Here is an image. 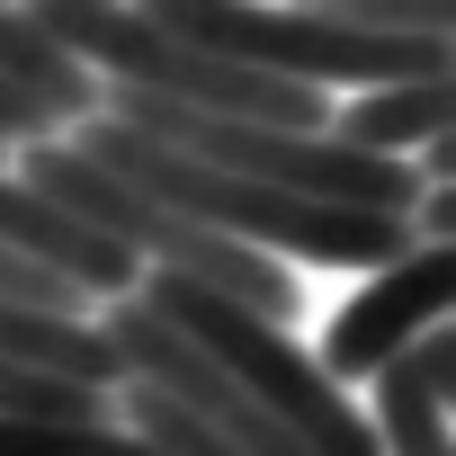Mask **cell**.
Returning a JSON list of instances; mask_svg holds the SVG:
<instances>
[{"label": "cell", "instance_id": "obj_1", "mask_svg": "<svg viewBox=\"0 0 456 456\" xmlns=\"http://www.w3.org/2000/svg\"><path fill=\"white\" fill-rule=\"evenodd\" d=\"M72 143H81L99 170H117L126 188L179 206L188 224H206V233L242 242V251H260V260L287 251V260H322V269H394V260L411 251V224H403V215H358V206H314V197H287V188L224 179V170H206V161H188V152L143 143V134L117 126V117H90Z\"/></svg>", "mask_w": 456, "mask_h": 456}, {"label": "cell", "instance_id": "obj_2", "mask_svg": "<svg viewBox=\"0 0 456 456\" xmlns=\"http://www.w3.org/2000/svg\"><path fill=\"white\" fill-rule=\"evenodd\" d=\"M19 179H28L54 215H72L81 233H99L108 251H126L134 269L152 260L161 278H188V287L242 305V314H260V322H287V314L305 305V287H296L287 260H260V251H242V242L206 233V224H188L179 206L126 188L117 170H99L81 143H28V170H19Z\"/></svg>", "mask_w": 456, "mask_h": 456}, {"label": "cell", "instance_id": "obj_3", "mask_svg": "<svg viewBox=\"0 0 456 456\" xmlns=\"http://www.w3.org/2000/svg\"><path fill=\"white\" fill-rule=\"evenodd\" d=\"M126 10H143L161 37H179L215 63H242V72L314 90V99L447 81V37H358L314 10H269V0H126Z\"/></svg>", "mask_w": 456, "mask_h": 456}, {"label": "cell", "instance_id": "obj_4", "mask_svg": "<svg viewBox=\"0 0 456 456\" xmlns=\"http://www.w3.org/2000/svg\"><path fill=\"white\" fill-rule=\"evenodd\" d=\"M134 305L152 314V322H170L206 367H224L305 456H385L376 447V429H367V411L278 331V322H260V314H242V305H224V296H206V287H188V278H161V269H143L134 278Z\"/></svg>", "mask_w": 456, "mask_h": 456}, {"label": "cell", "instance_id": "obj_5", "mask_svg": "<svg viewBox=\"0 0 456 456\" xmlns=\"http://www.w3.org/2000/svg\"><path fill=\"white\" fill-rule=\"evenodd\" d=\"M447 305H456V242H411L394 269H376L340 314H331V331H322V376L349 394V385H367V376H385L420 331H438L447 322Z\"/></svg>", "mask_w": 456, "mask_h": 456}, {"label": "cell", "instance_id": "obj_6", "mask_svg": "<svg viewBox=\"0 0 456 456\" xmlns=\"http://www.w3.org/2000/svg\"><path fill=\"white\" fill-rule=\"evenodd\" d=\"M456 126V90L447 81H403V90H367L358 108H331V143L340 152H367V161H403V152H420L429 134H447Z\"/></svg>", "mask_w": 456, "mask_h": 456}, {"label": "cell", "instance_id": "obj_7", "mask_svg": "<svg viewBox=\"0 0 456 456\" xmlns=\"http://www.w3.org/2000/svg\"><path fill=\"white\" fill-rule=\"evenodd\" d=\"M0 81H10L19 99H37L54 126H90V117H99V99H108L72 54H54V45L19 19V0H0Z\"/></svg>", "mask_w": 456, "mask_h": 456}, {"label": "cell", "instance_id": "obj_8", "mask_svg": "<svg viewBox=\"0 0 456 456\" xmlns=\"http://www.w3.org/2000/svg\"><path fill=\"white\" fill-rule=\"evenodd\" d=\"M367 429H376V447L385 456H456V438H447V403L411 376V358H394L385 376H367Z\"/></svg>", "mask_w": 456, "mask_h": 456}, {"label": "cell", "instance_id": "obj_9", "mask_svg": "<svg viewBox=\"0 0 456 456\" xmlns=\"http://www.w3.org/2000/svg\"><path fill=\"white\" fill-rule=\"evenodd\" d=\"M108 420L143 447V456H233V447H224L197 411H179L170 394H152V385H117L108 394Z\"/></svg>", "mask_w": 456, "mask_h": 456}, {"label": "cell", "instance_id": "obj_10", "mask_svg": "<svg viewBox=\"0 0 456 456\" xmlns=\"http://www.w3.org/2000/svg\"><path fill=\"white\" fill-rule=\"evenodd\" d=\"M0 456H143L117 420H90V429H72V420H0Z\"/></svg>", "mask_w": 456, "mask_h": 456}, {"label": "cell", "instance_id": "obj_11", "mask_svg": "<svg viewBox=\"0 0 456 456\" xmlns=\"http://www.w3.org/2000/svg\"><path fill=\"white\" fill-rule=\"evenodd\" d=\"M305 10L358 37H447V0H305Z\"/></svg>", "mask_w": 456, "mask_h": 456}, {"label": "cell", "instance_id": "obj_12", "mask_svg": "<svg viewBox=\"0 0 456 456\" xmlns=\"http://www.w3.org/2000/svg\"><path fill=\"white\" fill-rule=\"evenodd\" d=\"M403 358H411V376H420V385H429L438 403L456 394V331H447V322H438V331H420V340H411Z\"/></svg>", "mask_w": 456, "mask_h": 456}, {"label": "cell", "instance_id": "obj_13", "mask_svg": "<svg viewBox=\"0 0 456 456\" xmlns=\"http://www.w3.org/2000/svg\"><path fill=\"white\" fill-rule=\"evenodd\" d=\"M411 188H456V134H429V143H420V170H411Z\"/></svg>", "mask_w": 456, "mask_h": 456}]
</instances>
